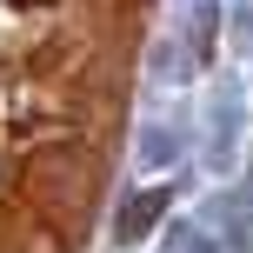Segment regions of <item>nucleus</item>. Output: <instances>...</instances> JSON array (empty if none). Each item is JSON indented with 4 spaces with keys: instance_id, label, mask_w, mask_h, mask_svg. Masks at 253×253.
<instances>
[{
    "instance_id": "f257e3e1",
    "label": "nucleus",
    "mask_w": 253,
    "mask_h": 253,
    "mask_svg": "<svg viewBox=\"0 0 253 253\" xmlns=\"http://www.w3.org/2000/svg\"><path fill=\"white\" fill-rule=\"evenodd\" d=\"M160 207H167V193H140V200L120 213V240H140V233H147L153 220H160Z\"/></svg>"
}]
</instances>
